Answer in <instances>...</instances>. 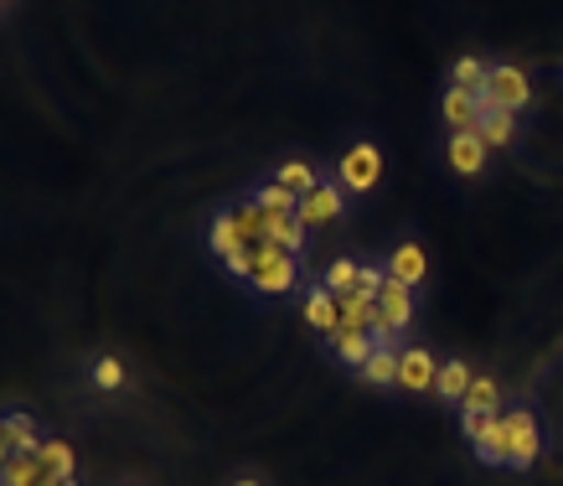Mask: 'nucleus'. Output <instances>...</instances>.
Listing matches in <instances>:
<instances>
[{
  "label": "nucleus",
  "instance_id": "1",
  "mask_svg": "<svg viewBox=\"0 0 563 486\" xmlns=\"http://www.w3.org/2000/svg\"><path fill=\"white\" fill-rule=\"evenodd\" d=\"M243 290L258 296V300H290V296L306 290V269H300V259L285 254L279 243H258L254 269H249V279H243Z\"/></svg>",
  "mask_w": 563,
  "mask_h": 486
},
{
  "label": "nucleus",
  "instance_id": "2",
  "mask_svg": "<svg viewBox=\"0 0 563 486\" xmlns=\"http://www.w3.org/2000/svg\"><path fill=\"white\" fill-rule=\"evenodd\" d=\"M383 166H388V156H383V145L377 140H352L342 156H336V166H331V176L342 181L346 197H367V191H377V181H383Z\"/></svg>",
  "mask_w": 563,
  "mask_h": 486
},
{
  "label": "nucleus",
  "instance_id": "3",
  "mask_svg": "<svg viewBox=\"0 0 563 486\" xmlns=\"http://www.w3.org/2000/svg\"><path fill=\"white\" fill-rule=\"evenodd\" d=\"M346 202H352V197L342 191V181H336V176H325L321 187L300 197L295 218H300V228H306V233H325V228H336L346 218Z\"/></svg>",
  "mask_w": 563,
  "mask_h": 486
},
{
  "label": "nucleus",
  "instance_id": "4",
  "mask_svg": "<svg viewBox=\"0 0 563 486\" xmlns=\"http://www.w3.org/2000/svg\"><path fill=\"white\" fill-rule=\"evenodd\" d=\"M543 455V430H538V415L528 404H512L507 409V471H528L538 466Z\"/></svg>",
  "mask_w": 563,
  "mask_h": 486
},
{
  "label": "nucleus",
  "instance_id": "5",
  "mask_svg": "<svg viewBox=\"0 0 563 486\" xmlns=\"http://www.w3.org/2000/svg\"><path fill=\"white\" fill-rule=\"evenodd\" d=\"M481 104L522 114V109L532 104V73L517 68V63H492V78H486V88H481Z\"/></svg>",
  "mask_w": 563,
  "mask_h": 486
},
{
  "label": "nucleus",
  "instance_id": "6",
  "mask_svg": "<svg viewBox=\"0 0 563 486\" xmlns=\"http://www.w3.org/2000/svg\"><path fill=\"white\" fill-rule=\"evenodd\" d=\"M413 316H419L413 290H409V285H398V279H388V285H383V296H377V327H373V336H377V342H398V336L413 327Z\"/></svg>",
  "mask_w": 563,
  "mask_h": 486
},
{
  "label": "nucleus",
  "instance_id": "7",
  "mask_svg": "<svg viewBox=\"0 0 563 486\" xmlns=\"http://www.w3.org/2000/svg\"><path fill=\"white\" fill-rule=\"evenodd\" d=\"M202 243H207V254H212L218 264H228L233 254H243V248H258V243H249V233H243V218H239V208H233V197H228L222 208H212Z\"/></svg>",
  "mask_w": 563,
  "mask_h": 486
},
{
  "label": "nucleus",
  "instance_id": "8",
  "mask_svg": "<svg viewBox=\"0 0 563 486\" xmlns=\"http://www.w3.org/2000/svg\"><path fill=\"white\" fill-rule=\"evenodd\" d=\"M444 166L465 181H476V176L492 172V145L476 135V130H455V135L444 140Z\"/></svg>",
  "mask_w": 563,
  "mask_h": 486
},
{
  "label": "nucleus",
  "instance_id": "9",
  "mask_svg": "<svg viewBox=\"0 0 563 486\" xmlns=\"http://www.w3.org/2000/svg\"><path fill=\"white\" fill-rule=\"evenodd\" d=\"M440 363H444V357H434L429 347H398V394H409V399L434 394Z\"/></svg>",
  "mask_w": 563,
  "mask_h": 486
},
{
  "label": "nucleus",
  "instance_id": "10",
  "mask_svg": "<svg viewBox=\"0 0 563 486\" xmlns=\"http://www.w3.org/2000/svg\"><path fill=\"white\" fill-rule=\"evenodd\" d=\"M300 316H306V327L316 331L321 342L342 331V300L331 296L321 279H306V290H300Z\"/></svg>",
  "mask_w": 563,
  "mask_h": 486
},
{
  "label": "nucleus",
  "instance_id": "11",
  "mask_svg": "<svg viewBox=\"0 0 563 486\" xmlns=\"http://www.w3.org/2000/svg\"><path fill=\"white\" fill-rule=\"evenodd\" d=\"M476 104H481V99H476ZM476 135L492 145V156L517 151V145H522V114H512V109H496V104H481Z\"/></svg>",
  "mask_w": 563,
  "mask_h": 486
},
{
  "label": "nucleus",
  "instance_id": "12",
  "mask_svg": "<svg viewBox=\"0 0 563 486\" xmlns=\"http://www.w3.org/2000/svg\"><path fill=\"white\" fill-rule=\"evenodd\" d=\"M383 264H388V279L409 285L413 296L429 285V254H424V243H419V239H398L388 248V259H383Z\"/></svg>",
  "mask_w": 563,
  "mask_h": 486
},
{
  "label": "nucleus",
  "instance_id": "13",
  "mask_svg": "<svg viewBox=\"0 0 563 486\" xmlns=\"http://www.w3.org/2000/svg\"><path fill=\"white\" fill-rule=\"evenodd\" d=\"M331 172H321L316 161H306V156H279L274 161V172H269V181H279L285 191H295V197H306V191H316L325 181Z\"/></svg>",
  "mask_w": 563,
  "mask_h": 486
},
{
  "label": "nucleus",
  "instance_id": "14",
  "mask_svg": "<svg viewBox=\"0 0 563 486\" xmlns=\"http://www.w3.org/2000/svg\"><path fill=\"white\" fill-rule=\"evenodd\" d=\"M471 363L465 357H444L440 363V378H434V399L444 404V409H461L465 404V394H471Z\"/></svg>",
  "mask_w": 563,
  "mask_h": 486
},
{
  "label": "nucleus",
  "instance_id": "15",
  "mask_svg": "<svg viewBox=\"0 0 563 486\" xmlns=\"http://www.w3.org/2000/svg\"><path fill=\"white\" fill-rule=\"evenodd\" d=\"M357 383H367V388H398V342H377L373 357L357 367Z\"/></svg>",
  "mask_w": 563,
  "mask_h": 486
},
{
  "label": "nucleus",
  "instance_id": "16",
  "mask_svg": "<svg viewBox=\"0 0 563 486\" xmlns=\"http://www.w3.org/2000/svg\"><path fill=\"white\" fill-rule=\"evenodd\" d=\"M36 461H42V471H47L52 482H78V451H73L68 440H57V434H47L42 445H36Z\"/></svg>",
  "mask_w": 563,
  "mask_h": 486
},
{
  "label": "nucleus",
  "instance_id": "17",
  "mask_svg": "<svg viewBox=\"0 0 563 486\" xmlns=\"http://www.w3.org/2000/svg\"><path fill=\"white\" fill-rule=\"evenodd\" d=\"M471 455H476L481 466L507 471V409H501L496 419H486V430L476 434V445H471Z\"/></svg>",
  "mask_w": 563,
  "mask_h": 486
},
{
  "label": "nucleus",
  "instance_id": "18",
  "mask_svg": "<svg viewBox=\"0 0 563 486\" xmlns=\"http://www.w3.org/2000/svg\"><path fill=\"white\" fill-rule=\"evenodd\" d=\"M264 243H279L285 254H295V259H306V248H310V233L300 228V218H274V212H264Z\"/></svg>",
  "mask_w": 563,
  "mask_h": 486
},
{
  "label": "nucleus",
  "instance_id": "19",
  "mask_svg": "<svg viewBox=\"0 0 563 486\" xmlns=\"http://www.w3.org/2000/svg\"><path fill=\"white\" fill-rule=\"evenodd\" d=\"M325 347H331V357H336L342 367H352V373H357V367L373 357L377 336H373V331H336V336H325Z\"/></svg>",
  "mask_w": 563,
  "mask_h": 486
},
{
  "label": "nucleus",
  "instance_id": "20",
  "mask_svg": "<svg viewBox=\"0 0 563 486\" xmlns=\"http://www.w3.org/2000/svg\"><path fill=\"white\" fill-rule=\"evenodd\" d=\"M440 114H444V130L455 135V130H476L481 104H476V93H465V88H455V84H444Z\"/></svg>",
  "mask_w": 563,
  "mask_h": 486
},
{
  "label": "nucleus",
  "instance_id": "21",
  "mask_svg": "<svg viewBox=\"0 0 563 486\" xmlns=\"http://www.w3.org/2000/svg\"><path fill=\"white\" fill-rule=\"evenodd\" d=\"M52 476L42 471V461L36 455H26V451H16L5 466H0V486H47Z\"/></svg>",
  "mask_w": 563,
  "mask_h": 486
},
{
  "label": "nucleus",
  "instance_id": "22",
  "mask_svg": "<svg viewBox=\"0 0 563 486\" xmlns=\"http://www.w3.org/2000/svg\"><path fill=\"white\" fill-rule=\"evenodd\" d=\"M124 378H130V373H124V363L114 357V352H99V357H88V383H93L99 394H120Z\"/></svg>",
  "mask_w": 563,
  "mask_h": 486
},
{
  "label": "nucleus",
  "instance_id": "23",
  "mask_svg": "<svg viewBox=\"0 0 563 486\" xmlns=\"http://www.w3.org/2000/svg\"><path fill=\"white\" fill-rule=\"evenodd\" d=\"M249 197L258 202V212H274V218H290V212L300 208V197H295V191H285L279 181H254V187H249Z\"/></svg>",
  "mask_w": 563,
  "mask_h": 486
},
{
  "label": "nucleus",
  "instance_id": "24",
  "mask_svg": "<svg viewBox=\"0 0 563 486\" xmlns=\"http://www.w3.org/2000/svg\"><path fill=\"white\" fill-rule=\"evenodd\" d=\"M357 275H362V259H331L325 264V275H321V285L331 290L336 300H346V296H357Z\"/></svg>",
  "mask_w": 563,
  "mask_h": 486
},
{
  "label": "nucleus",
  "instance_id": "25",
  "mask_svg": "<svg viewBox=\"0 0 563 486\" xmlns=\"http://www.w3.org/2000/svg\"><path fill=\"white\" fill-rule=\"evenodd\" d=\"M486 78H492V63H486V57H455V63H450V84L455 88H465V93H476L481 99V88H486Z\"/></svg>",
  "mask_w": 563,
  "mask_h": 486
},
{
  "label": "nucleus",
  "instance_id": "26",
  "mask_svg": "<svg viewBox=\"0 0 563 486\" xmlns=\"http://www.w3.org/2000/svg\"><path fill=\"white\" fill-rule=\"evenodd\" d=\"M377 327V300L373 296H346L342 300V331H373Z\"/></svg>",
  "mask_w": 563,
  "mask_h": 486
},
{
  "label": "nucleus",
  "instance_id": "27",
  "mask_svg": "<svg viewBox=\"0 0 563 486\" xmlns=\"http://www.w3.org/2000/svg\"><path fill=\"white\" fill-rule=\"evenodd\" d=\"M5 430H11V445H16V451H26V455H32L36 445L47 440V434L36 430V419H32V415H5Z\"/></svg>",
  "mask_w": 563,
  "mask_h": 486
},
{
  "label": "nucleus",
  "instance_id": "28",
  "mask_svg": "<svg viewBox=\"0 0 563 486\" xmlns=\"http://www.w3.org/2000/svg\"><path fill=\"white\" fill-rule=\"evenodd\" d=\"M383 285H388V264H377V259H362V275H357V290L362 296H383Z\"/></svg>",
  "mask_w": 563,
  "mask_h": 486
},
{
  "label": "nucleus",
  "instance_id": "29",
  "mask_svg": "<svg viewBox=\"0 0 563 486\" xmlns=\"http://www.w3.org/2000/svg\"><path fill=\"white\" fill-rule=\"evenodd\" d=\"M16 455V445H11V430H5V415H0V466Z\"/></svg>",
  "mask_w": 563,
  "mask_h": 486
},
{
  "label": "nucleus",
  "instance_id": "30",
  "mask_svg": "<svg viewBox=\"0 0 563 486\" xmlns=\"http://www.w3.org/2000/svg\"><path fill=\"white\" fill-rule=\"evenodd\" d=\"M228 486H269V482H264V476H254V471H243V476H233Z\"/></svg>",
  "mask_w": 563,
  "mask_h": 486
}]
</instances>
